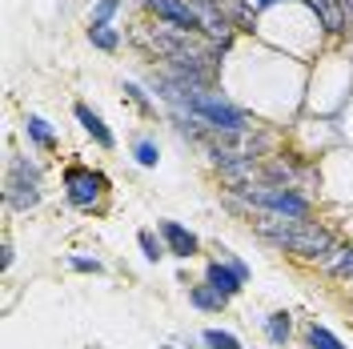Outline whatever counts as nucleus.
<instances>
[{"label":"nucleus","mask_w":353,"mask_h":349,"mask_svg":"<svg viewBox=\"0 0 353 349\" xmlns=\"http://www.w3.org/2000/svg\"><path fill=\"white\" fill-rule=\"evenodd\" d=\"M237 193L249 201V205H257L265 213H277V217H293V221H305L309 217V201L301 193H293L289 185H249V189H237Z\"/></svg>","instance_id":"nucleus-1"},{"label":"nucleus","mask_w":353,"mask_h":349,"mask_svg":"<svg viewBox=\"0 0 353 349\" xmlns=\"http://www.w3.org/2000/svg\"><path fill=\"white\" fill-rule=\"evenodd\" d=\"M281 249L305 257V261H325L337 245H333V237L321 225H313V221H289V233H285V241H281Z\"/></svg>","instance_id":"nucleus-2"},{"label":"nucleus","mask_w":353,"mask_h":349,"mask_svg":"<svg viewBox=\"0 0 353 349\" xmlns=\"http://www.w3.org/2000/svg\"><path fill=\"white\" fill-rule=\"evenodd\" d=\"M8 205L12 209H37L41 205V173H37V165H28V161H12V173H8Z\"/></svg>","instance_id":"nucleus-3"},{"label":"nucleus","mask_w":353,"mask_h":349,"mask_svg":"<svg viewBox=\"0 0 353 349\" xmlns=\"http://www.w3.org/2000/svg\"><path fill=\"white\" fill-rule=\"evenodd\" d=\"M65 189H68V201L77 209H92L105 197V177L85 169V165H72V169H65Z\"/></svg>","instance_id":"nucleus-4"},{"label":"nucleus","mask_w":353,"mask_h":349,"mask_svg":"<svg viewBox=\"0 0 353 349\" xmlns=\"http://www.w3.org/2000/svg\"><path fill=\"white\" fill-rule=\"evenodd\" d=\"M145 4H149V12H157L165 24H176V28H185V32L205 28V17H201L189 0H145Z\"/></svg>","instance_id":"nucleus-5"},{"label":"nucleus","mask_w":353,"mask_h":349,"mask_svg":"<svg viewBox=\"0 0 353 349\" xmlns=\"http://www.w3.org/2000/svg\"><path fill=\"white\" fill-rule=\"evenodd\" d=\"M205 285H209V289H217L221 297H237V293H241V285H245V277L229 261H209V269H205Z\"/></svg>","instance_id":"nucleus-6"},{"label":"nucleus","mask_w":353,"mask_h":349,"mask_svg":"<svg viewBox=\"0 0 353 349\" xmlns=\"http://www.w3.org/2000/svg\"><path fill=\"white\" fill-rule=\"evenodd\" d=\"M157 229H161V237H165V245H169V253H173V257L189 261V257L197 253V237H193L185 225H176V221H161Z\"/></svg>","instance_id":"nucleus-7"},{"label":"nucleus","mask_w":353,"mask_h":349,"mask_svg":"<svg viewBox=\"0 0 353 349\" xmlns=\"http://www.w3.org/2000/svg\"><path fill=\"white\" fill-rule=\"evenodd\" d=\"M72 112H77V121L85 125V132L97 141V145H101V149H112V145H117V141H112V132H109V125L101 121V112H92L88 105H77Z\"/></svg>","instance_id":"nucleus-8"},{"label":"nucleus","mask_w":353,"mask_h":349,"mask_svg":"<svg viewBox=\"0 0 353 349\" xmlns=\"http://www.w3.org/2000/svg\"><path fill=\"white\" fill-rule=\"evenodd\" d=\"M309 8L317 12V21L325 32H345V12H341V0H305Z\"/></svg>","instance_id":"nucleus-9"},{"label":"nucleus","mask_w":353,"mask_h":349,"mask_svg":"<svg viewBox=\"0 0 353 349\" xmlns=\"http://www.w3.org/2000/svg\"><path fill=\"white\" fill-rule=\"evenodd\" d=\"M325 269H330L333 277H345V281H353V249H350V245H337L330 257H325Z\"/></svg>","instance_id":"nucleus-10"},{"label":"nucleus","mask_w":353,"mask_h":349,"mask_svg":"<svg viewBox=\"0 0 353 349\" xmlns=\"http://www.w3.org/2000/svg\"><path fill=\"white\" fill-rule=\"evenodd\" d=\"M24 132H28V141L41 145V149H52V145H57V132L48 129L44 117H28V121H24Z\"/></svg>","instance_id":"nucleus-11"},{"label":"nucleus","mask_w":353,"mask_h":349,"mask_svg":"<svg viewBox=\"0 0 353 349\" xmlns=\"http://www.w3.org/2000/svg\"><path fill=\"white\" fill-rule=\"evenodd\" d=\"M189 301H193L197 309L217 313V309H225V301H229V297H221L217 289H209V285H193V289H189Z\"/></svg>","instance_id":"nucleus-12"},{"label":"nucleus","mask_w":353,"mask_h":349,"mask_svg":"<svg viewBox=\"0 0 353 349\" xmlns=\"http://www.w3.org/2000/svg\"><path fill=\"white\" fill-rule=\"evenodd\" d=\"M265 333H269V341L285 346L289 333H293V321H289V313H269V317H265Z\"/></svg>","instance_id":"nucleus-13"},{"label":"nucleus","mask_w":353,"mask_h":349,"mask_svg":"<svg viewBox=\"0 0 353 349\" xmlns=\"http://www.w3.org/2000/svg\"><path fill=\"white\" fill-rule=\"evenodd\" d=\"M88 41L97 44V48H105V52H112V48L121 44V32H117L112 24H92V28H88Z\"/></svg>","instance_id":"nucleus-14"},{"label":"nucleus","mask_w":353,"mask_h":349,"mask_svg":"<svg viewBox=\"0 0 353 349\" xmlns=\"http://www.w3.org/2000/svg\"><path fill=\"white\" fill-rule=\"evenodd\" d=\"M137 241H141V253H145L149 261H161V257L169 253V245H161L153 229H141V237H137Z\"/></svg>","instance_id":"nucleus-15"},{"label":"nucleus","mask_w":353,"mask_h":349,"mask_svg":"<svg viewBox=\"0 0 353 349\" xmlns=\"http://www.w3.org/2000/svg\"><path fill=\"white\" fill-rule=\"evenodd\" d=\"M309 346H313V349H345V346H341V341H337V337L330 333V329L317 326V321L309 326Z\"/></svg>","instance_id":"nucleus-16"},{"label":"nucleus","mask_w":353,"mask_h":349,"mask_svg":"<svg viewBox=\"0 0 353 349\" xmlns=\"http://www.w3.org/2000/svg\"><path fill=\"white\" fill-rule=\"evenodd\" d=\"M132 157H137V165H145V169H153L157 165V141H149V137H141L137 145H132Z\"/></svg>","instance_id":"nucleus-17"},{"label":"nucleus","mask_w":353,"mask_h":349,"mask_svg":"<svg viewBox=\"0 0 353 349\" xmlns=\"http://www.w3.org/2000/svg\"><path fill=\"white\" fill-rule=\"evenodd\" d=\"M205 346L209 349H241V341L225 329H205Z\"/></svg>","instance_id":"nucleus-18"},{"label":"nucleus","mask_w":353,"mask_h":349,"mask_svg":"<svg viewBox=\"0 0 353 349\" xmlns=\"http://www.w3.org/2000/svg\"><path fill=\"white\" fill-rule=\"evenodd\" d=\"M117 8H121V0H101V4L92 8V24H105L112 12H117Z\"/></svg>","instance_id":"nucleus-19"},{"label":"nucleus","mask_w":353,"mask_h":349,"mask_svg":"<svg viewBox=\"0 0 353 349\" xmlns=\"http://www.w3.org/2000/svg\"><path fill=\"white\" fill-rule=\"evenodd\" d=\"M68 265H72L77 273H101V261H97V257H68Z\"/></svg>","instance_id":"nucleus-20"},{"label":"nucleus","mask_w":353,"mask_h":349,"mask_svg":"<svg viewBox=\"0 0 353 349\" xmlns=\"http://www.w3.org/2000/svg\"><path fill=\"white\" fill-rule=\"evenodd\" d=\"M125 92H129V101H132V105H141V109H149V101H145V92H141L137 85H125Z\"/></svg>","instance_id":"nucleus-21"},{"label":"nucleus","mask_w":353,"mask_h":349,"mask_svg":"<svg viewBox=\"0 0 353 349\" xmlns=\"http://www.w3.org/2000/svg\"><path fill=\"white\" fill-rule=\"evenodd\" d=\"M341 12H345V28H353V0H341Z\"/></svg>","instance_id":"nucleus-22"},{"label":"nucleus","mask_w":353,"mask_h":349,"mask_svg":"<svg viewBox=\"0 0 353 349\" xmlns=\"http://www.w3.org/2000/svg\"><path fill=\"white\" fill-rule=\"evenodd\" d=\"M269 4H277V0H253V8H269Z\"/></svg>","instance_id":"nucleus-23"}]
</instances>
